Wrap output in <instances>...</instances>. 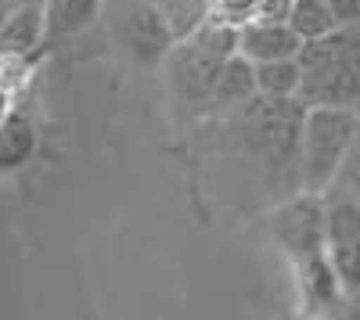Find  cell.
Instances as JSON below:
<instances>
[{
  "label": "cell",
  "instance_id": "1",
  "mask_svg": "<svg viewBox=\"0 0 360 320\" xmlns=\"http://www.w3.org/2000/svg\"><path fill=\"white\" fill-rule=\"evenodd\" d=\"M299 62V101L339 105L360 112V25H339L321 40H307Z\"/></svg>",
  "mask_w": 360,
  "mask_h": 320
},
{
  "label": "cell",
  "instance_id": "2",
  "mask_svg": "<svg viewBox=\"0 0 360 320\" xmlns=\"http://www.w3.org/2000/svg\"><path fill=\"white\" fill-rule=\"evenodd\" d=\"M234 51H238V22H231V18L202 22L188 36L173 40L169 54L162 58L173 94L195 108L209 105L213 83Z\"/></svg>",
  "mask_w": 360,
  "mask_h": 320
},
{
  "label": "cell",
  "instance_id": "3",
  "mask_svg": "<svg viewBox=\"0 0 360 320\" xmlns=\"http://www.w3.org/2000/svg\"><path fill=\"white\" fill-rule=\"evenodd\" d=\"M356 108H339V105H307L303 126H299V191L328 194L339 184V173L346 162V152L356 133Z\"/></svg>",
  "mask_w": 360,
  "mask_h": 320
},
{
  "label": "cell",
  "instance_id": "4",
  "mask_svg": "<svg viewBox=\"0 0 360 320\" xmlns=\"http://www.w3.org/2000/svg\"><path fill=\"white\" fill-rule=\"evenodd\" d=\"M270 238L292 263L328 252V201L324 194L299 191L270 213Z\"/></svg>",
  "mask_w": 360,
  "mask_h": 320
},
{
  "label": "cell",
  "instance_id": "5",
  "mask_svg": "<svg viewBox=\"0 0 360 320\" xmlns=\"http://www.w3.org/2000/svg\"><path fill=\"white\" fill-rule=\"evenodd\" d=\"M115 40L123 44V51L141 65H162V58L169 54L176 33H173V22L155 8V4H130L115 22Z\"/></svg>",
  "mask_w": 360,
  "mask_h": 320
},
{
  "label": "cell",
  "instance_id": "6",
  "mask_svg": "<svg viewBox=\"0 0 360 320\" xmlns=\"http://www.w3.org/2000/svg\"><path fill=\"white\" fill-rule=\"evenodd\" d=\"M328 259L346 292H360V201L328 206Z\"/></svg>",
  "mask_w": 360,
  "mask_h": 320
},
{
  "label": "cell",
  "instance_id": "7",
  "mask_svg": "<svg viewBox=\"0 0 360 320\" xmlns=\"http://www.w3.org/2000/svg\"><path fill=\"white\" fill-rule=\"evenodd\" d=\"M303 40L292 33L288 22H263V18H245L238 22V54L249 62H274V58H295Z\"/></svg>",
  "mask_w": 360,
  "mask_h": 320
},
{
  "label": "cell",
  "instance_id": "8",
  "mask_svg": "<svg viewBox=\"0 0 360 320\" xmlns=\"http://www.w3.org/2000/svg\"><path fill=\"white\" fill-rule=\"evenodd\" d=\"M0 58H18V62L40 65L44 58V11L40 4H22L11 11V18L0 25Z\"/></svg>",
  "mask_w": 360,
  "mask_h": 320
},
{
  "label": "cell",
  "instance_id": "9",
  "mask_svg": "<svg viewBox=\"0 0 360 320\" xmlns=\"http://www.w3.org/2000/svg\"><path fill=\"white\" fill-rule=\"evenodd\" d=\"M44 11V54L62 47L65 40L86 33L94 25L101 0H40Z\"/></svg>",
  "mask_w": 360,
  "mask_h": 320
},
{
  "label": "cell",
  "instance_id": "10",
  "mask_svg": "<svg viewBox=\"0 0 360 320\" xmlns=\"http://www.w3.org/2000/svg\"><path fill=\"white\" fill-rule=\"evenodd\" d=\"M40 148V130L33 123V115H25L18 105L0 119V177H11V173L25 169L33 162Z\"/></svg>",
  "mask_w": 360,
  "mask_h": 320
},
{
  "label": "cell",
  "instance_id": "11",
  "mask_svg": "<svg viewBox=\"0 0 360 320\" xmlns=\"http://www.w3.org/2000/svg\"><path fill=\"white\" fill-rule=\"evenodd\" d=\"M292 267H295V277H299V295H303L307 313H324V309L339 306L346 288H342V281L332 267V259H328V252L310 255V259L292 263Z\"/></svg>",
  "mask_w": 360,
  "mask_h": 320
},
{
  "label": "cell",
  "instance_id": "12",
  "mask_svg": "<svg viewBox=\"0 0 360 320\" xmlns=\"http://www.w3.org/2000/svg\"><path fill=\"white\" fill-rule=\"evenodd\" d=\"M256 98V69L245 54H231L217 83H213V94H209V108H217V112H234V108H242L245 101Z\"/></svg>",
  "mask_w": 360,
  "mask_h": 320
},
{
  "label": "cell",
  "instance_id": "13",
  "mask_svg": "<svg viewBox=\"0 0 360 320\" xmlns=\"http://www.w3.org/2000/svg\"><path fill=\"white\" fill-rule=\"evenodd\" d=\"M256 69V94L281 101V98H299V62L295 58H274V62H252Z\"/></svg>",
  "mask_w": 360,
  "mask_h": 320
},
{
  "label": "cell",
  "instance_id": "14",
  "mask_svg": "<svg viewBox=\"0 0 360 320\" xmlns=\"http://www.w3.org/2000/svg\"><path fill=\"white\" fill-rule=\"evenodd\" d=\"M288 25H292V33L303 44L307 40H321V36H328V33H335V29H339L332 8H328L324 0H292Z\"/></svg>",
  "mask_w": 360,
  "mask_h": 320
},
{
  "label": "cell",
  "instance_id": "15",
  "mask_svg": "<svg viewBox=\"0 0 360 320\" xmlns=\"http://www.w3.org/2000/svg\"><path fill=\"white\" fill-rule=\"evenodd\" d=\"M339 180H346V184L360 194V119H356V133H353V144H349V152H346V162H342Z\"/></svg>",
  "mask_w": 360,
  "mask_h": 320
},
{
  "label": "cell",
  "instance_id": "16",
  "mask_svg": "<svg viewBox=\"0 0 360 320\" xmlns=\"http://www.w3.org/2000/svg\"><path fill=\"white\" fill-rule=\"evenodd\" d=\"M339 25H360V0H324Z\"/></svg>",
  "mask_w": 360,
  "mask_h": 320
},
{
  "label": "cell",
  "instance_id": "17",
  "mask_svg": "<svg viewBox=\"0 0 360 320\" xmlns=\"http://www.w3.org/2000/svg\"><path fill=\"white\" fill-rule=\"evenodd\" d=\"M22 4V0H0V25H4L8 18H11V11Z\"/></svg>",
  "mask_w": 360,
  "mask_h": 320
},
{
  "label": "cell",
  "instance_id": "18",
  "mask_svg": "<svg viewBox=\"0 0 360 320\" xmlns=\"http://www.w3.org/2000/svg\"><path fill=\"white\" fill-rule=\"evenodd\" d=\"M29 4H40V0H29Z\"/></svg>",
  "mask_w": 360,
  "mask_h": 320
}]
</instances>
